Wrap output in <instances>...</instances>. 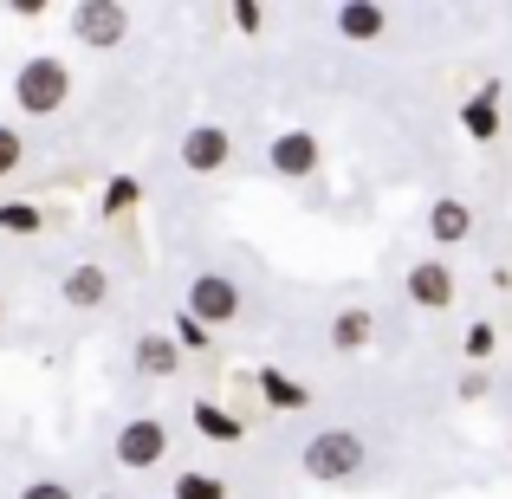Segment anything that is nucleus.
Listing matches in <instances>:
<instances>
[{
	"label": "nucleus",
	"instance_id": "26",
	"mask_svg": "<svg viewBox=\"0 0 512 499\" xmlns=\"http://www.w3.org/2000/svg\"><path fill=\"white\" fill-rule=\"evenodd\" d=\"M0 325H7V299H0Z\"/></svg>",
	"mask_w": 512,
	"mask_h": 499
},
{
	"label": "nucleus",
	"instance_id": "27",
	"mask_svg": "<svg viewBox=\"0 0 512 499\" xmlns=\"http://www.w3.org/2000/svg\"><path fill=\"white\" fill-rule=\"evenodd\" d=\"M98 499H117V493H98Z\"/></svg>",
	"mask_w": 512,
	"mask_h": 499
},
{
	"label": "nucleus",
	"instance_id": "22",
	"mask_svg": "<svg viewBox=\"0 0 512 499\" xmlns=\"http://www.w3.org/2000/svg\"><path fill=\"white\" fill-rule=\"evenodd\" d=\"M20 499H72V487H65V480H33Z\"/></svg>",
	"mask_w": 512,
	"mask_h": 499
},
{
	"label": "nucleus",
	"instance_id": "20",
	"mask_svg": "<svg viewBox=\"0 0 512 499\" xmlns=\"http://www.w3.org/2000/svg\"><path fill=\"white\" fill-rule=\"evenodd\" d=\"M175 344H182V350H208V325H201V318L195 312H182V318H175Z\"/></svg>",
	"mask_w": 512,
	"mask_h": 499
},
{
	"label": "nucleus",
	"instance_id": "23",
	"mask_svg": "<svg viewBox=\"0 0 512 499\" xmlns=\"http://www.w3.org/2000/svg\"><path fill=\"white\" fill-rule=\"evenodd\" d=\"M467 357H493V325H474V331H467Z\"/></svg>",
	"mask_w": 512,
	"mask_h": 499
},
{
	"label": "nucleus",
	"instance_id": "16",
	"mask_svg": "<svg viewBox=\"0 0 512 499\" xmlns=\"http://www.w3.org/2000/svg\"><path fill=\"white\" fill-rule=\"evenodd\" d=\"M195 428L208 441H240V435H247V422H240V415H227L221 402H195Z\"/></svg>",
	"mask_w": 512,
	"mask_h": 499
},
{
	"label": "nucleus",
	"instance_id": "11",
	"mask_svg": "<svg viewBox=\"0 0 512 499\" xmlns=\"http://www.w3.org/2000/svg\"><path fill=\"white\" fill-rule=\"evenodd\" d=\"M137 370L163 383V376L182 370V344H175L169 331H143V337H137Z\"/></svg>",
	"mask_w": 512,
	"mask_h": 499
},
{
	"label": "nucleus",
	"instance_id": "21",
	"mask_svg": "<svg viewBox=\"0 0 512 499\" xmlns=\"http://www.w3.org/2000/svg\"><path fill=\"white\" fill-rule=\"evenodd\" d=\"M20 156H26L20 130H13V124H0V175H13V169H20Z\"/></svg>",
	"mask_w": 512,
	"mask_h": 499
},
{
	"label": "nucleus",
	"instance_id": "12",
	"mask_svg": "<svg viewBox=\"0 0 512 499\" xmlns=\"http://www.w3.org/2000/svg\"><path fill=\"white\" fill-rule=\"evenodd\" d=\"M383 26H389V7H376V0H350V7H338V33L357 39V46L383 39Z\"/></svg>",
	"mask_w": 512,
	"mask_h": 499
},
{
	"label": "nucleus",
	"instance_id": "10",
	"mask_svg": "<svg viewBox=\"0 0 512 499\" xmlns=\"http://www.w3.org/2000/svg\"><path fill=\"white\" fill-rule=\"evenodd\" d=\"M461 130L474 143H493V137H500V85H480L474 98L461 104Z\"/></svg>",
	"mask_w": 512,
	"mask_h": 499
},
{
	"label": "nucleus",
	"instance_id": "7",
	"mask_svg": "<svg viewBox=\"0 0 512 499\" xmlns=\"http://www.w3.org/2000/svg\"><path fill=\"white\" fill-rule=\"evenodd\" d=\"M227 156H234V143H227L221 124H195V130L182 137V169H195V175L227 169Z\"/></svg>",
	"mask_w": 512,
	"mask_h": 499
},
{
	"label": "nucleus",
	"instance_id": "3",
	"mask_svg": "<svg viewBox=\"0 0 512 499\" xmlns=\"http://www.w3.org/2000/svg\"><path fill=\"white\" fill-rule=\"evenodd\" d=\"M124 33H130V7L124 0H78L72 7V39L78 46L111 52V46H124Z\"/></svg>",
	"mask_w": 512,
	"mask_h": 499
},
{
	"label": "nucleus",
	"instance_id": "8",
	"mask_svg": "<svg viewBox=\"0 0 512 499\" xmlns=\"http://www.w3.org/2000/svg\"><path fill=\"white\" fill-rule=\"evenodd\" d=\"M409 299L422 305V312H448V305H454V273H448V260L409 266Z\"/></svg>",
	"mask_w": 512,
	"mask_h": 499
},
{
	"label": "nucleus",
	"instance_id": "9",
	"mask_svg": "<svg viewBox=\"0 0 512 499\" xmlns=\"http://www.w3.org/2000/svg\"><path fill=\"white\" fill-rule=\"evenodd\" d=\"M59 299L72 305V312H98L104 299H111V273H104V266H72V273L59 279Z\"/></svg>",
	"mask_w": 512,
	"mask_h": 499
},
{
	"label": "nucleus",
	"instance_id": "24",
	"mask_svg": "<svg viewBox=\"0 0 512 499\" xmlns=\"http://www.w3.org/2000/svg\"><path fill=\"white\" fill-rule=\"evenodd\" d=\"M260 20H266V13L253 7V0H240V7H234V26H240V33H260Z\"/></svg>",
	"mask_w": 512,
	"mask_h": 499
},
{
	"label": "nucleus",
	"instance_id": "15",
	"mask_svg": "<svg viewBox=\"0 0 512 499\" xmlns=\"http://www.w3.org/2000/svg\"><path fill=\"white\" fill-rule=\"evenodd\" d=\"M260 396L273 402V409H305V402H312V389L292 383L286 370H273V363H266V370H260Z\"/></svg>",
	"mask_w": 512,
	"mask_h": 499
},
{
	"label": "nucleus",
	"instance_id": "14",
	"mask_svg": "<svg viewBox=\"0 0 512 499\" xmlns=\"http://www.w3.org/2000/svg\"><path fill=\"white\" fill-rule=\"evenodd\" d=\"M428 234H435L441 247H461V240L474 234V208H467V201H435V208H428Z\"/></svg>",
	"mask_w": 512,
	"mask_h": 499
},
{
	"label": "nucleus",
	"instance_id": "18",
	"mask_svg": "<svg viewBox=\"0 0 512 499\" xmlns=\"http://www.w3.org/2000/svg\"><path fill=\"white\" fill-rule=\"evenodd\" d=\"M39 227H46V214L33 201H0V234H39Z\"/></svg>",
	"mask_w": 512,
	"mask_h": 499
},
{
	"label": "nucleus",
	"instance_id": "6",
	"mask_svg": "<svg viewBox=\"0 0 512 499\" xmlns=\"http://www.w3.org/2000/svg\"><path fill=\"white\" fill-rule=\"evenodd\" d=\"M266 163H273V175H286V182H305V175L325 163V150H318L312 130H279L273 150H266Z\"/></svg>",
	"mask_w": 512,
	"mask_h": 499
},
{
	"label": "nucleus",
	"instance_id": "2",
	"mask_svg": "<svg viewBox=\"0 0 512 499\" xmlns=\"http://www.w3.org/2000/svg\"><path fill=\"white\" fill-rule=\"evenodd\" d=\"M65 98H72V72H65V59H52V52H39V59H26L20 72H13V104H20L26 117L65 111Z\"/></svg>",
	"mask_w": 512,
	"mask_h": 499
},
{
	"label": "nucleus",
	"instance_id": "25",
	"mask_svg": "<svg viewBox=\"0 0 512 499\" xmlns=\"http://www.w3.org/2000/svg\"><path fill=\"white\" fill-rule=\"evenodd\" d=\"M461 396H467V402H480V396H487V376L467 370V376H461Z\"/></svg>",
	"mask_w": 512,
	"mask_h": 499
},
{
	"label": "nucleus",
	"instance_id": "19",
	"mask_svg": "<svg viewBox=\"0 0 512 499\" xmlns=\"http://www.w3.org/2000/svg\"><path fill=\"white\" fill-rule=\"evenodd\" d=\"M175 499H227V487L214 474H182L175 480Z\"/></svg>",
	"mask_w": 512,
	"mask_h": 499
},
{
	"label": "nucleus",
	"instance_id": "13",
	"mask_svg": "<svg viewBox=\"0 0 512 499\" xmlns=\"http://www.w3.org/2000/svg\"><path fill=\"white\" fill-rule=\"evenodd\" d=\"M370 337H376V318L363 312V305H344V312L331 318V350H338V357H357Z\"/></svg>",
	"mask_w": 512,
	"mask_h": 499
},
{
	"label": "nucleus",
	"instance_id": "17",
	"mask_svg": "<svg viewBox=\"0 0 512 499\" xmlns=\"http://www.w3.org/2000/svg\"><path fill=\"white\" fill-rule=\"evenodd\" d=\"M137 201H143V182H137V175H111V182H104V214H111V221H117V214H130Z\"/></svg>",
	"mask_w": 512,
	"mask_h": 499
},
{
	"label": "nucleus",
	"instance_id": "1",
	"mask_svg": "<svg viewBox=\"0 0 512 499\" xmlns=\"http://www.w3.org/2000/svg\"><path fill=\"white\" fill-rule=\"evenodd\" d=\"M363 461H370V448H363L357 428H318V435L305 441V454H299V467L318 480V487H344V480H357Z\"/></svg>",
	"mask_w": 512,
	"mask_h": 499
},
{
	"label": "nucleus",
	"instance_id": "5",
	"mask_svg": "<svg viewBox=\"0 0 512 499\" xmlns=\"http://www.w3.org/2000/svg\"><path fill=\"white\" fill-rule=\"evenodd\" d=\"M182 312H195L208 331L214 325H234V318H240V286L227 273H201L195 286H188V305H182Z\"/></svg>",
	"mask_w": 512,
	"mask_h": 499
},
{
	"label": "nucleus",
	"instance_id": "4",
	"mask_svg": "<svg viewBox=\"0 0 512 499\" xmlns=\"http://www.w3.org/2000/svg\"><path fill=\"white\" fill-rule=\"evenodd\" d=\"M163 454H169V428L156 422V415H137V422L117 428V467H130V474H150Z\"/></svg>",
	"mask_w": 512,
	"mask_h": 499
}]
</instances>
